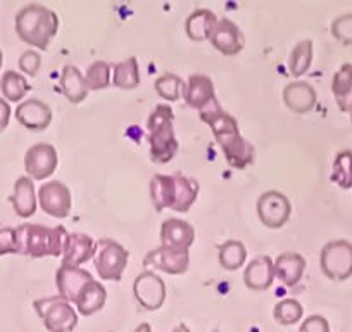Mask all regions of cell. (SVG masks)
I'll return each instance as SVG.
<instances>
[{"mask_svg":"<svg viewBox=\"0 0 352 332\" xmlns=\"http://www.w3.org/2000/svg\"><path fill=\"white\" fill-rule=\"evenodd\" d=\"M148 191L157 211L169 208L173 211L187 213L197 201L201 185L195 178L185 177L182 174H157L152 177Z\"/></svg>","mask_w":352,"mask_h":332,"instance_id":"1","label":"cell"},{"mask_svg":"<svg viewBox=\"0 0 352 332\" xmlns=\"http://www.w3.org/2000/svg\"><path fill=\"white\" fill-rule=\"evenodd\" d=\"M59 32V18L42 4H28L16 14V33L28 45L38 50L49 49Z\"/></svg>","mask_w":352,"mask_h":332,"instance_id":"2","label":"cell"},{"mask_svg":"<svg viewBox=\"0 0 352 332\" xmlns=\"http://www.w3.org/2000/svg\"><path fill=\"white\" fill-rule=\"evenodd\" d=\"M16 236H18V255L45 258V256H63V246L67 232L63 225L45 227L36 223H23L16 227Z\"/></svg>","mask_w":352,"mask_h":332,"instance_id":"3","label":"cell"},{"mask_svg":"<svg viewBox=\"0 0 352 332\" xmlns=\"http://www.w3.org/2000/svg\"><path fill=\"white\" fill-rule=\"evenodd\" d=\"M151 159L159 165L169 163L178 152L175 134V113L168 104H157L147 120Z\"/></svg>","mask_w":352,"mask_h":332,"instance_id":"4","label":"cell"},{"mask_svg":"<svg viewBox=\"0 0 352 332\" xmlns=\"http://www.w3.org/2000/svg\"><path fill=\"white\" fill-rule=\"evenodd\" d=\"M33 308L49 332H73L76 329L78 311L59 294L35 300Z\"/></svg>","mask_w":352,"mask_h":332,"instance_id":"5","label":"cell"},{"mask_svg":"<svg viewBox=\"0 0 352 332\" xmlns=\"http://www.w3.org/2000/svg\"><path fill=\"white\" fill-rule=\"evenodd\" d=\"M128 249L123 244L116 242L113 239H99L97 240V253L94 256L96 270L100 279L118 282L123 277L128 265Z\"/></svg>","mask_w":352,"mask_h":332,"instance_id":"6","label":"cell"},{"mask_svg":"<svg viewBox=\"0 0 352 332\" xmlns=\"http://www.w3.org/2000/svg\"><path fill=\"white\" fill-rule=\"evenodd\" d=\"M321 272L330 280H347L352 276V242L345 239L330 240L320 255Z\"/></svg>","mask_w":352,"mask_h":332,"instance_id":"7","label":"cell"},{"mask_svg":"<svg viewBox=\"0 0 352 332\" xmlns=\"http://www.w3.org/2000/svg\"><path fill=\"white\" fill-rule=\"evenodd\" d=\"M257 216L268 229H282L292 215V203L283 192L266 191L257 199Z\"/></svg>","mask_w":352,"mask_h":332,"instance_id":"8","label":"cell"},{"mask_svg":"<svg viewBox=\"0 0 352 332\" xmlns=\"http://www.w3.org/2000/svg\"><path fill=\"white\" fill-rule=\"evenodd\" d=\"M57 151L52 144L38 142L32 145L25 154V170L32 180H45L57 170Z\"/></svg>","mask_w":352,"mask_h":332,"instance_id":"9","label":"cell"},{"mask_svg":"<svg viewBox=\"0 0 352 332\" xmlns=\"http://www.w3.org/2000/svg\"><path fill=\"white\" fill-rule=\"evenodd\" d=\"M133 296L144 310H159L166 301L164 280L152 270H144L133 282Z\"/></svg>","mask_w":352,"mask_h":332,"instance_id":"10","label":"cell"},{"mask_svg":"<svg viewBox=\"0 0 352 332\" xmlns=\"http://www.w3.org/2000/svg\"><path fill=\"white\" fill-rule=\"evenodd\" d=\"M38 205L43 213L54 216V218H66L71 213L73 199L71 191L66 184L60 180L45 182L38 189Z\"/></svg>","mask_w":352,"mask_h":332,"instance_id":"11","label":"cell"},{"mask_svg":"<svg viewBox=\"0 0 352 332\" xmlns=\"http://www.w3.org/2000/svg\"><path fill=\"white\" fill-rule=\"evenodd\" d=\"M145 269H154L169 276H184L190 267V253L169 249V247H155L144 256Z\"/></svg>","mask_w":352,"mask_h":332,"instance_id":"12","label":"cell"},{"mask_svg":"<svg viewBox=\"0 0 352 332\" xmlns=\"http://www.w3.org/2000/svg\"><path fill=\"white\" fill-rule=\"evenodd\" d=\"M216 142L219 144L223 154H225L226 163L232 168H235V170H245V168H249L252 165L256 149H254V145L240 132L223 135V137L216 138Z\"/></svg>","mask_w":352,"mask_h":332,"instance_id":"13","label":"cell"},{"mask_svg":"<svg viewBox=\"0 0 352 332\" xmlns=\"http://www.w3.org/2000/svg\"><path fill=\"white\" fill-rule=\"evenodd\" d=\"M159 240H161L162 247L178 249V251H188L195 240V229L187 220L166 218L161 223Z\"/></svg>","mask_w":352,"mask_h":332,"instance_id":"14","label":"cell"},{"mask_svg":"<svg viewBox=\"0 0 352 332\" xmlns=\"http://www.w3.org/2000/svg\"><path fill=\"white\" fill-rule=\"evenodd\" d=\"M209 42L223 56H236L239 52H242L243 45H245L242 30L228 18L218 19L211 37H209Z\"/></svg>","mask_w":352,"mask_h":332,"instance_id":"15","label":"cell"},{"mask_svg":"<svg viewBox=\"0 0 352 332\" xmlns=\"http://www.w3.org/2000/svg\"><path fill=\"white\" fill-rule=\"evenodd\" d=\"M97 253V240L81 232H67L63 246V265L81 267L94 260Z\"/></svg>","mask_w":352,"mask_h":332,"instance_id":"16","label":"cell"},{"mask_svg":"<svg viewBox=\"0 0 352 332\" xmlns=\"http://www.w3.org/2000/svg\"><path fill=\"white\" fill-rule=\"evenodd\" d=\"M92 273L87 272L81 267L60 265L56 272V286L59 291V296L74 304L80 293L88 282H92Z\"/></svg>","mask_w":352,"mask_h":332,"instance_id":"17","label":"cell"},{"mask_svg":"<svg viewBox=\"0 0 352 332\" xmlns=\"http://www.w3.org/2000/svg\"><path fill=\"white\" fill-rule=\"evenodd\" d=\"M16 120L32 132H43L52 123V110L40 99H26L16 107Z\"/></svg>","mask_w":352,"mask_h":332,"instance_id":"18","label":"cell"},{"mask_svg":"<svg viewBox=\"0 0 352 332\" xmlns=\"http://www.w3.org/2000/svg\"><path fill=\"white\" fill-rule=\"evenodd\" d=\"M184 99L187 106L194 107V110L201 111L212 104L216 99V89L211 78L208 74H192L187 81H185L184 89Z\"/></svg>","mask_w":352,"mask_h":332,"instance_id":"19","label":"cell"},{"mask_svg":"<svg viewBox=\"0 0 352 332\" xmlns=\"http://www.w3.org/2000/svg\"><path fill=\"white\" fill-rule=\"evenodd\" d=\"M283 104L292 113L306 114L314 110L318 103V92L307 81H292L283 89Z\"/></svg>","mask_w":352,"mask_h":332,"instance_id":"20","label":"cell"},{"mask_svg":"<svg viewBox=\"0 0 352 332\" xmlns=\"http://www.w3.org/2000/svg\"><path fill=\"white\" fill-rule=\"evenodd\" d=\"M275 262L270 256H256L250 263H247L243 272V284L250 291H266L273 286L275 280Z\"/></svg>","mask_w":352,"mask_h":332,"instance_id":"21","label":"cell"},{"mask_svg":"<svg viewBox=\"0 0 352 332\" xmlns=\"http://www.w3.org/2000/svg\"><path fill=\"white\" fill-rule=\"evenodd\" d=\"M14 213L19 218H32L36 213L38 206V196H36L35 184L28 175H23L14 182V191L9 196Z\"/></svg>","mask_w":352,"mask_h":332,"instance_id":"22","label":"cell"},{"mask_svg":"<svg viewBox=\"0 0 352 332\" xmlns=\"http://www.w3.org/2000/svg\"><path fill=\"white\" fill-rule=\"evenodd\" d=\"M306 272V258L299 253H282L275 260V277L287 287H294L300 282Z\"/></svg>","mask_w":352,"mask_h":332,"instance_id":"23","label":"cell"},{"mask_svg":"<svg viewBox=\"0 0 352 332\" xmlns=\"http://www.w3.org/2000/svg\"><path fill=\"white\" fill-rule=\"evenodd\" d=\"M199 118H201L204 123L209 125V128L212 130L214 138L240 132L239 121H236L232 114L226 113L218 101H214V103L209 104L208 107H204V110L199 111Z\"/></svg>","mask_w":352,"mask_h":332,"instance_id":"24","label":"cell"},{"mask_svg":"<svg viewBox=\"0 0 352 332\" xmlns=\"http://www.w3.org/2000/svg\"><path fill=\"white\" fill-rule=\"evenodd\" d=\"M59 89L64 94V97L73 104L83 103L90 92L87 81H85V74H81V71L73 64H66L60 71Z\"/></svg>","mask_w":352,"mask_h":332,"instance_id":"25","label":"cell"},{"mask_svg":"<svg viewBox=\"0 0 352 332\" xmlns=\"http://www.w3.org/2000/svg\"><path fill=\"white\" fill-rule=\"evenodd\" d=\"M107 301V291L99 280L94 279L92 282H88L83 287V291L80 293L78 300L74 301L76 304L78 313L83 315V317H90V315H96L97 311H100L104 308Z\"/></svg>","mask_w":352,"mask_h":332,"instance_id":"26","label":"cell"},{"mask_svg":"<svg viewBox=\"0 0 352 332\" xmlns=\"http://www.w3.org/2000/svg\"><path fill=\"white\" fill-rule=\"evenodd\" d=\"M216 23L218 16L211 9H197L185 21V33L192 42H204L209 40Z\"/></svg>","mask_w":352,"mask_h":332,"instance_id":"27","label":"cell"},{"mask_svg":"<svg viewBox=\"0 0 352 332\" xmlns=\"http://www.w3.org/2000/svg\"><path fill=\"white\" fill-rule=\"evenodd\" d=\"M331 92H333L337 106L344 113H352V64L344 63L338 68L331 80Z\"/></svg>","mask_w":352,"mask_h":332,"instance_id":"28","label":"cell"},{"mask_svg":"<svg viewBox=\"0 0 352 332\" xmlns=\"http://www.w3.org/2000/svg\"><path fill=\"white\" fill-rule=\"evenodd\" d=\"M32 90L30 81L19 71L9 70L0 78V92L8 103H19Z\"/></svg>","mask_w":352,"mask_h":332,"instance_id":"29","label":"cell"},{"mask_svg":"<svg viewBox=\"0 0 352 332\" xmlns=\"http://www.w3.org/2000/svg\"><path fill=\"white\" fill-rule=\"evenodd\" d=\"M113 85L121 90H133L140 85V70H138L137 57H128L114 64Z\"/></svg>","mask_w":352,"mask_h":332,"instance_id":"30","label":"cell"},{"mask_svg":"<svg viewBox=\"0 0 352 332\" xmlns=\"http://www.w3.org/2000/svg\"><path fill=\"white\" fill-rule=\"evenodd\" d=\"M218 260L219 265L228 272L242 269L247 260V249L242 240H226L218 247Z\"/></svg>","mask_w":352,"mask_h":332,"instance_id":"31","label":"cell"},{"mask_svg":"<svg viewBox=\"0 0 352 332\" xmlns=\"http://www.w3.org/2000/svg\"><path fill=\"white\" fill-rule=\"evenodd\" d=\"M313 42L311 40H300L292 49L289 56V70L292 76L299 78L307 73V70L313 64Z\"/></svg>","mask_w":352,"mask_h":332,"instance_id":"32","label":"cell"},{"mask_svg":"<svg viewBox=\"0 0 352 332\" xmlns=\"http://www.w3.org/2000/svg\"><path fill=\"white\" fill-rule=\"evenodd\" d=\"M331 182L338 187L349 191L352 189V151L344 149L337 152L333 159V168H331Z\"/></svg>","mask_w":352,"mask_h":332,"instance_id":"33","label":"cell"},{"mask_svg":"<svg viewBox=\"0 0 352 332\" xmlns=\"http://www.w3.org/2000/svg\"><path fill=\"white\" fill-rule=\"evenodd\" d=\"M154 87L159 97L169 101V103H175L184 97L185 80L175 73H162L161 76H157Z\"/></svg>","mask_w":352,"mask_h":332,"instance_id":"34","label":"cell"},{"mask_svg":"<svg viewBox=\"0 0 352 332\" xmlns=\"http://www.w3.org/2000/svg\"><path fill=\"white\" fill-rule=\"evenodd\" d=\"M111 71L113 64L106 61H96L87 68L85 81H87L88 90H104L111 85Z\"/></svg>","mask_w":352,"mask_h":332,"instance_id":"35","label":"cell"},{"mask_svg":"<svg viewBox=\"0 0 352 332\" xmlns=\"http://www.w3.org/2000/svg\"><path fill=\"white\" fill-rule=\"evenodd\" d=\"M304 315L302 304L294 298H287V300L278 301L273 310V317L280 325H296L299 324L300 318Z\"/></svg>","mask_w":352,"mask_h":332,"instance_id":"36","label":"cell"},{"mask_svg":"<svg viewBox=\"0 0 352 332\" xmlns=\"http://www.w3.org/2000/svg\"><path fill=\"white\" fill-rule=\"evenodd\" d=\"M331 35L342 45H352V12L338 16L331 21Z\"/></svg>","mask_w":352,"mask_h":332,"instance_id":"37","label":"cell"},{"mask_svg":"<svg viewBox=\"0 0 352 332\" xmlns=\"http://www.w3.org/2000/svg\"><path fill=\"white\" fill-rule=\"evenodd\" d=\"M19 70L21 74H28V76H36L40 73V68H42V57L36 50L30 49L19 56Z\"/></svg>","mask_w":352,"mask_h":332,"instance_id":"38","label":"cell"},{"mask_svg":"<svg viewBox=\"0 0 352 332\" xmlns=\"http://www.w3.org/2000/svg\"><path fill=\"white\" fill-rule=\"evenodd\" d=\"M18 255V236L14 227H0V256Z\"/></svg>","mask_w":352,"mask_h":332,"instance_id":"39","label":"cell"},{"mask_svg":"<svg viewBox=\"0 0 352 332\" xmlns=\"http://www.w3.org/2000/svg\"><path fill=\"white\" fill-rule=\"evenodd\" d=\"M299 332H330V324L323 315H311L304 318Z\"/></svg>","mask_w":352,"mask_h":332,"instance_id":"40","label":"cell"},{"mask_svg":"<svg viewBox=\"0 0 352 332\" xmlns=\"http://www.w3.org/2000/svg\"><path fill=\"white\" fill-rule=\"evenodd\" d=\"M9 120H11V106L4 97H0V132L9 127Z\"/></svg>","mask_w":352,"mask_h":332,"instance_id":"41","label":"cell"},{"mask_svg":"<svg viewBox=\"0 0 352 332\" xmlns=\"http://www.w3.org/2000/svg\"><path fill=\"white\" fill-rule=\"evenodd\" d=\"M133 332H152V327H151V324H147V322H144V324L138 325V327L135 329Z\"/></svg>","mask_w":352,"mask_h":332,"instance_id":"42","label":"cell"},{"mask_svg":"<svg viewBox=\"0 0 352 332\" xmlns=\"http://www.w3.org/2000/svg\"><path fill=\"white\" fill-rule=\"evenodd\" d=\"M171 332H190V329H188L185 324H180V325H176Z\"/></svg>","mask_w":352,"mask_h":332,"instance_id":"43","label":"cell"},{"mask_svg":"<svg viewBox=\"0 0 352 332\" xmlns=\"http://www.w3.org/2000/svg\"><path fill=\"white\" fill-rule=\"evenodd\" d=\"M2 63H4V54H2V50H0V68H2Z\"/></svg>","mask_w":352,"mask_h":332,"instance_id":"44","label":"cell"},{"mask_svg":"<svg viewBox=\"0 0 352 332\" xmlns=\"http://www.w3.org/2000/svg\"><path fill=\"white\" fill-rule=\"evenodd\" d=\"M351 123H352V113H351Z\"/></svg>","mask_w":352,"mask_h":332,"instance_id":"45","label":"cell"}]
</instances>
